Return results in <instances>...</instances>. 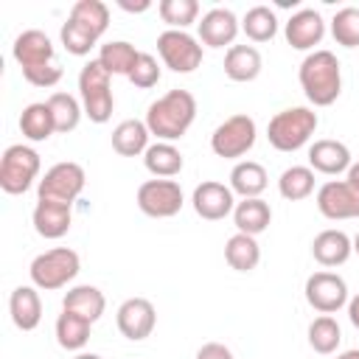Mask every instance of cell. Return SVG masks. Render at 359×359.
<instances>
[{
	"label": "cell",
	"mask_w": 359,
	"mask_h": 359,
	"mask_svg": "<svg viewBox=\"0 0 359 359\" xmlns=\"http://www.w3.org/2000/svg\"><path fill=\"white\" fill-rule=\"evenodd\" d=\"M196 118V98L188 90H168L146 109V126L157 140H180Z\"/></svg>",
	"instance_id": "6da1fadb"
},
{
	"label": "cell",
	"mask_w": 359,
	"mask_h": 359,
	"mask_svg": "<svg viewBox=\"0 0 359 359\" xmlns=\"http://www.w3.org/2000/svg\"><path fill=\"white\" fill-rule=\"evenodd\" d=\"M297 79L314 107H331L342 93V67L331 50H311L300 62Z\"/></svg>",
	"instance_id": "7a4b0ae2"
},
{
	"label": "cell",
	"mask_w": 359,
	"mask_h": 359,
	"mask_svg": "<svg viewBox=\"0 0 359 359\" xmlns=\"http://www.w3.org/2000/svg\"><path fill=\"white\" fill-rule=\"evenodd\" d=\"M317 123H320V118H317L314 109H309V107H286V109H280V112H275L269 118L266 140L278 151H297L311 140Z\"/></svg>",
	"instance_id": "3957f363"
},
{
	"label": "cell",
	"mask_w": 359,
	"mask_h": 359,
	"mask_svg": "<svg viewBox=\"0 0 359 359\" xmlns=\"http://www.w3.org/2000/svg\"><path fill=\"white\" fill-rule=\"evenodd\" d=\"M109 70L98 62L90 59L81 73H79V95H81V109L93 123H107L115 109V95L109 84Z\"/></svg>",
	"instance_id": "277c9868"
},
{
	"label": "cell",
	"mask_w": 359,
	"mask_h": 359,
	"mask_svg": "<svg viewBox=\"0 0 359 359\" xmlns=\"http://www.w3.org/2000/svg\"><path fill=\"white\" fill-rule=\"evenodd\" d=\"M81 269V258L76 250L70 247H53L48 252H39L31 266H28V275H31V283L42 292H56L62 286H67Z\"/></svg>",
	"instance_id": "5b68a950"
},
{
	"label": "cell",
	"mask_w": 359,
	"mask_h": 359,
	"mask_svg": "<svg viewBox=\"0 0 359 359\" xmlns=\"http://www.w3.org/2000/svg\"><path fill=\"white\" fill-rule=\"evenodd\" d=\"M39 168H42V160H39L36 149H31L25 143H14L0 157V188L11 196L25 194L34 185V180L39 177Z\"/></svg>",
	"instance_id": "8992f818"
},
{
	"label": "cell",
	"mask_w": 359,
	"mask_h": 359,
	"mask_svg": "<svg viewBox=\"0 0 359 359\" xmlns=\"http://www.w3.org/2000/svg\"><path fill=\"white\" fill-rule=\"evenodd\" d=\"M84 168L79 163H56L45 171V177L36 185V199L39 202H59V205H70L81 196L84 191Z\"/></svg>",
	"instance_id": "52a82bcc"
},
{
	"label": "cell",
	"mask_w": 359,
	"mask_h": 359,
	"mask_svg": "<svg viewBox=\"0 0 359 359\" xmlns=\"http://www.w3.org/2000/svg\"><path fill=\"white\" fill-rule=\"evenodd\" d=\"M255 137H258V129H255V121L250 115H230L227 121H222L213 129L210 149L216 157L238 160L255 146Z\"/></svg>",
	"instance_id": "ba28073f"
},
{
	"label": "cell",
	"mask_w": 359,
	"mask_h": 359,
	"mask_svg": "<svg viewBox=\"0 0 359 359\" xmlns=\"http://www.w3.org/2000/svg\"><path fill=\"white\" fill-rule=\"evenodd\" d=\"M157 53H160L163 65L174 73H194L202 65V45L188 31L165 28L157 36Z\"/></svg>",
	"instance_id": "9c48e42d"
},
{
	"label": "cell",
	"mask_w": 359,
	"mask_h": 359,
	"mask_svg": "<svg viewBox=\"0 0 359 359\" xmlns=\"http://www.w3.org/2000/svg\"><path fill=\"white\" fill-rule=\"evenodd\" d=\"M182 188L177 180H146L137 188V208L151 219H171L182 210Z\"/></svg>",
	"instance_id": "30bf717a"
},
{
	"label": "cell",
	"mask_w": 359,
	"mask_h": 359,
	"mask_svg": "<svg viewBox=\"0 0 359 359\" xmlns=\"http://www.w3.org/2000/svg\"><path fill=\"white\" fill-rule=\"evenodd\" d=\"M306 303L320 314H334L348 306V283L337 272H314L306 278Z\"/></svg>",
	"instance_id": "8fae6325"
},
{
	"label": "cell",
	"mask_w": 359,
	"mask_h": 359,
	"mask_svg": "<svg viewBox=\"0 0 359 359\" xmlns=\"http://www.w3.org/2000/svg\"><path fill=\"white\" fill-rule=\"evenodd\" d=\"M317 210L331 222L359 219V191L345 180H328L317 191Z\"/></svg>",
	"instance_id": "7c38bea8"
},
{
	"label": "cell",
	"mask_w": 359,
	"mask_h": 359,
	"mask_svg": "<svg viewBox=\"0 0 359 359\" xmlns=\"http://www.w3.org/2000/svg\"><path fill=\"white\" fill-rule=\"evenodd\" d=\"M115 323H118V331L126 339L140 342V339L151 337V331L157 325V311H154L151 300H146V297H129V300H123L118 306Z\"/></svg>",
	"instance_id": "4fadbf2b"
},
{
	"label": "cell",
	"mask_w": 359,
	"mask_h": 359,
	"mask_svg": "<svg viewBox=\"0 0 359 359\" xmlns=\"http://www.w3.org/2000/svg\"><path fill=\"white\" fill-rule=\"evenodd\" d=\"M191 205H194L196 216H202L208 222H219V219H224V216H230L236 210V194L224 182L205 180V182H199L194 188Z\"/></svg>",
	"instance_id": "5bb4252c"
},
{
	"label": "cell",
	"mask_w": 359,
	"mask_h": 359,
	"mask_svg": "<svg viewBox=\"0 0 359 359\" xmlns=\"http://www.w3.org/2000/svg\"><path fill=\"white\" fill-rule=\"evenodd\" d=\"M283 36L294 50H311L325 36V20L317 8H300L286 20Z\"/></svg>",
	"instance_id": "9a60e30c"
},
{
	"label": "cell",
	"mask_w": 359,
	"mask_h": 359,
	"mask_svg": "<svg viewBox=\"0 0 359 359\" xmlns=\"http://www.w3.org/2000/svg\"><path fill=\"white\" fill-rule=\"evenodd\" d=\"M199 25V42L208 48H233L236 36H238V17L230 8H210L208 14H202Z\"/></svg>",
	"instance_id": "2e32d148"
},
{
	"label": "cell",
	"mask_w": 359,
	"mask_h": 359,
	"mask_svg": "<svg viewBox=\"0 0 359 359\" xmlns=\"http://www.w3.org/2000/svg\"><path fill=\"white\" fill-rule=\"evenodd\" d=\"M11 56L14 62L28 70V67H39V65H48V62H56V50H53V42L45 31L39 28H28L22 31L14 45H11Z\"/></svg>",
	"instance_id": "e0dca14e"
},
{
	"label": "cell",
	"mask_w": 359,
	"mask_h": 359,
	"mask_svg": "<svg viewBox=\"0 0 359 359\" xmlns=\"http://www.w3.org/2000/svg\"><path fill=\"white\" fill-rule=\"evenodd\" d=\"M309 168L311 171H320V174H328V177H337V174H348L351 168V149L339 140H331V137H323V140H314L309 146Z\"/></svg>",
	"instance_id": "ac0fdd59"
},
{
	"label": "cell",
	"mask_w": 359,
	"mask_h": 359,
	"mask_svg": "<svg viewBox=\"0 0 359 359\" xmlns=\"http://www.w3.org/2000/svg\"><path fill=\"white\" fill-rule=\"evenodd\" d=\"M351 252H353V241L348 238V233L334 230V227L317 233L314 241H311V255H314V261H317L320 266H328V269H331V266H342V264L351 258Z\"/></svg>",
	"instance_id": "d6986e66"
},
{
	"label": "cell",
	"mask_w": 359,
	"mask_h": 359,
	"mask_svg": "<svg viewBox=\"0 0 359 359\" xmlns=\"http://www.w3.org/2000/svg\"><path fill=\"white\" fill-rule=\"evenodd\" d=\"M31 222H34V230L42 238H62V236H67V230L73 224V213H70V205L39 202L36 199V208L31 213Z\"/></svg>",
	"instance_id": "ffe728a7"
},
{
	"label": "cell",
	"mask_w": 359,
	"mask_h": 359,
	"mask_svg": "<svg viewBox=\"0 0 359 359\" xmlns=\"http://www.w3.org/2000/svg\"><path fill=\"white\" fill-rule=\"evenodd\" d=\"M8 314L20 331H34L42 320V300L36 286H17L8 297Z\"/></svg>",
	"instance_id": "44dd1931"
},
{
	"label": "cell",
	"mask_w": 359,
	"mask_h": 359,
	"mask_svg": "<svg viewBox=\"0 0 359 359\" xmlns=\"http://www.w3.org/2000/svg\"><path fill=\"white\" fill-rule=\"evenodd\" d=\"M261 67H264V59L252 45H233L224 53V76L230 81H238V84L255 81L261 76Z\"/></svg>",
	"instance_id": "7402d4cb"
},
{
	"label": "cell",
	"mask_w": 359,
	"mask_h": 359,
	"mask_svg": "<svg viewBox=\"0 0 359 359\" xmlns=\"http://www.w3.org/2000/svg\"><path fill=\"white\" fill-rule=\"evenodd\" d=\"M149 126L146 121H137V118H126L121 121L115 129H112V149L121 154V157H137V154H146V149L151 146L149 143Z\"/></svg>",
	"instance_id": "603a6c76"
},
{
	"label": "cell",
	"mask_w": 359,
	"mask_h": 359,
	"mask_svg": "<svg viewBox=\"0 0 359 359\" xmlns=\"http://www.w3.org/2000/svg\"><path fill=\"white\" fill-rule=\"evenodd\" d=\"M62 309L73 311V314H79V317H84L90 323H95L104 314V309H107V297H104V292L98 286L81 283V286L67 289V294L62 297Z\"/></svg>",
	"instance_id": "cb8c5ba5"
},
{
	"label": "cell",
	"mask_w": 359,
	"mask_h": 359,
	"mask_svg": "<svg viewBox=\"0 0 359 359\" xmlns=\"http://www.w3.org/2000/svg\"><path fill=\"white\" fill-rule=\"evenodd\" d=\"M143 165L149 174H154L157 180H171L182 171L185 160H182V151L174 146V143H165V140H157L146 149L143 154Z\"/></svg>",
	"instance_id": "d4e9b609"
},
{
	"label": "cell",
	"mask_w": 359,
	"mask_h": 359,
	"mask_svg": "<svg viewBox=\"0 0 359 359\" xmlns=\"http://www.w3.org/2000/svg\"><path fill=\"white\" fill-rule=\"evenodd\" d=\"M266 168L255 160H241L233 165L230 171V191L238 194L241 199H252V196H261L266 191Z\"/></svg>",
	"instance_id": "484cf974"
},
{
	"label": "cell",
	"mask_w": 359,
	"mask_h": 359,
	"mask_svg": "<svg viewBox=\"0 0 359 359\" xmlns=\"http://www.w3.org/2000/svg\"><path fill=\"white\" fill-rule=\"evenodd\" d=\"M233 222H236V230H238V233L258 236V233H264V230L269 227V222H272V208H269V202H264L261 196L241 199V202H236Z\"/></svg>",
	"instance_id": "4316f807"
},
{
	"label": "cell",
	"mask_w": 359,
	"mask_h": 359,
	"mask_svg": "<svg viewBox=\"0 0 359 359\" xmlns=\"http://www.w3.org/2000/svg\"><path fill=\"white\" fill-rule=\"evenodd\" d=\"M20 132H22V137L31 140V143H42V140H48V137L56 132V123H53V115H50L48 101L28 104V107L20 112Z\"/></svg>",
	"instance_id": "83f0119b"
},
{
	"label": "cell",
	"mask_w": 359,
	"mask_h": 359,
	"mask_svg": "<svg viewBox=\"0 0 359 359\" xmlns=\"http://www.w3.org/2000/svg\"><path fill=\"white\" fill-rule=\"evenodd\" d=\"M224 261L236 272H252L261 261V247H258L255 236H247V233L230 236L224 244Z\"/></svg>",
	"instance_id": "f1b7e54d"
},
{
	"label": "cell",
	"mask_w": 359,
	"mask_h": 359,
	"mask_svg": "<svg viewBox=\"0 0 359 359\" xmlns=\"http://www.w3.org/2000/svg\"><path fill=\"white\" fill-rule=\"evenodd\" d=\"M90 331H93V323L73 311L62 309V314L56 317V342L65 351H81L90 342Z\"/></svg>",
	"instance_id": "f546056e"
},
{
	"label": "cell",
	"mask_w": 359,
	"mask_h": 359,
	"mask_svg": "<svg viewBox=\"0 0 359 359\" xmlns=\"http://www.w3.org/2000/svg\"><path fill=\"white\" fill-rule=\"evenodd\" d=\"M137 56H140V50H137L135 45H129L126 39L107 42V45H101V50H98V62L109 70V76H126V79H129V73H132Z\"/></svg>",
	"instance_id": "4dcf8cb0"
},
{
	"label": "cell",
	"mask_w": 359,
	"mask_h": 359,
	"mask_svg": "<svg viewBox=\"0 0 359 359\" xmlns=\"http://www.w3.org/2000/svg\"><path fill=\"white\" fill-rule=\"evenodd\" d=\"M67 20L79 22L81 28H87L90 34H95V36L101 39L104 31L109 28V8H107V3H101V0H79V3H73Z\"/></svg>",
	"instance_id": "1f68e13d"
},
{
	"label": "cell",
	"mask_w": 359,
	"mask_h": 359,
	"mask_svg": "<svg viewBox=\"0 0 359 359\" xmlns=\"http://www.w3.org/2000/svg\"><path fill=\"white\" fill-rule=\"evenodd\" d=\"M278 191L289 202L309 199L314 194V171L309 165H292V168H286L280 174V180H278Z\"/></svg>",
	"instance_id": "d6a6232c"
},
{
	"label": "cell",
	"mask_w": 359,
	"mask_h": 359,
	"mask_svg": "<svg viewBox=\"0 0 359 359\" xmlns=\"http://www.w3.org/2000/svg\"><path fill=\"white\" fill-rule=\"evenodd\" d=\"M339 342H342V328H339V323L331 314H320V317L311 320V325H309V345L317 353L328 356V353H334L339 348Z\"/></svg>",
	"instance_id": "836d02e7"
},
{
	"label": "cell",
	"mask_w": 359,
	"mask_h": 359,
	"mask_svg": "<svg viewBox=\"0 0 359 359\" xmlns=\"http://www.w3.org/2000/svg\"><path fill=\"white\" fill-rule=\"evenodd\" d=\"M241 31L252 42H269L278 34V17L269 6H252L241 20Z\"/></svg>",
	"instance_id": "e575fe53"
},
{
	"label": "cell",
	"mask_w": 359,
	"mask_h": 359,
	"mask_svg": "<svg viewBox=\"0 0 359 359\" xmlns=\"http://www.w3.org/2000/svg\"><path fill=\"white\" fill-rule=\"evenodd\" d=\"M48 107H50V115H53L56 132H62V135L73 132V129L79 126L81 115H84L81 104H79L70 93H53V95L48 98Z\"/></svg>",
	"instance_id": "d590c367"
},
{
	"label": "cell",
	"mask_w": 359,
	"mask_h": 359,
	"mask_svg": "<svg viewBox=\"0 0 359 359\" xmlns=\"http://www.w3.org/2000/svg\"><path fill=\"white\" fill-rule=\"evenodd\" d=\"M157 14H160V20H163L171 31H185L188 25L196 22V17H199V3H196V0H160Z\"/></svg>",
	"instance_id": "8d00e7d4"
},
{
	"label": "cell",
	"mask_w": 359,
	"mask_h": 359,
	"mask_svg": "<svg viewBox=\"0 0 359 359\" xmlns=\"http://www.w3.org/2000/svg\"><path fill=\"white\" fill-rule=\"evenodd\" d=\"M331 36L342 48H359V8L345 6L331 20Z\"/></svg>",
	"instance_id": "74e56055"
},
{
	"label": "cell",
	"mask_w": 359,
	"mask_h": 359,
	"mask_svg": "<svg viewBox=\"0 0 359 359\" xmlns=\"http://www.w3.org/2000/svg\"><path fill=\"white\" fill-rule=\"evenodd\" d=\"M59 36H62L65 50H67V53H73V56H87V53L98 45V36H95V34H90L87 28H81V25H79V22H73V20H67V22L62 25Z\"/></svg>",
	"instance_id": "f35d334b"
},
{
	"label": "cell",
	"mask_w": 359,
	"mask_h": 359,
	"mask_svg": "<svg viewBox=\"0 0 359 359\" xmlns=\"http://www.w3.org/2000/svg\"><path fill=\"white\" fill-rule=\"evenodd\" d=\"M160 76H163V70H160L157 59H154L151 53H143V50H140V56H137V62H135V67H132V73H129V81H132L137 90H149V87H154V84L160 81Z\"/></svg>",
	"instance_id": "ab89813d"
},
{
	"label": "cell",
	"mask_w": 359,
	"mask_h": 359,
	"mask_svg": "<svg viewBox=\"0 0 359 359\" xmlns=\"http://www.w3.org/2000/svg\"><path fill=\"white\" fill-rule=\"evenodd\" d=\"M22 76H25V81L34 84V87H53V84H59V79H62V65H59V62H48V65L22 70Z\"/></svg>",
	"instance_id": "60d3db41"
},
{
	"label": "cell",
	"mask_w": 359,
	"mask_h": 359,
	"mask_svg": "<svg viewBox=\"0 0 359 359\" xmlns=\"http://www.w3.org/2000/svg\"><path fill=\"white\" fill-rule=\"evenodd\" d=\"M196 359H236L233 351L222 342H205L199 351H196Z\"/></svg>",
	"instance_id": "b9f144b4"
},
{
	"label": "cell",
	"mask_w": 359,
	"mask_h": 359,
	"mask_svg": "<svg viewBox=\"0 0 359 359\" xmlns=\"http://www.w3.org/2000/svg\"><path fill=\"white\" fill-rule=\"evenodd\" d=\"M348 320H351L353 328H359V292L348 300Z\"/></svg>",
	"instance_id": "7bdbcfd3"
},
{
	"label": "cell",
	"mask_w": 359,
	"mask_h": 359,
	"mask_svg": "<svg viewBox=\"0 0 359 359\" xmlns=\"http://www.w3.org/2000/svg\"><path fill=\"white\" fill-rule=\"evenodd\" d=\"M345 182H348L351 188H356V191H359V163H351V168H348V177H345Z\"/></svg>",
	"instance_id": "ee69618b"
},
{
	"label": "cell",
	"mask_w": 359,
	"mask_h": 359,
	"mask_svg": "<svg viewBox=\"0 0 359 359\" xmlns=\"http://www.w3.org/2000/svg\"><path fill=\"white\" fill-rule=\"evenodd\" d=\"M118 6H121L123 11H146L151 3H149V0H140V3H126V0H121Z\"/></svg>",
	"instance_id": "f6af8a7d"
},
{
	"label": "cell",
	"mask_w": 359,
	"mask_h": 359,
	"mask_svg": "<svg viewBox=\"0 0 359 359\" xmlns=\"http://www.w3.org/2000/svg\"><path fill=\"white\" fill-rule=\"evenodd\" d=\"M337 359H359V348H351V351H342Z\"/></svg>",
	"instance_id": "bcb514c9"
},
{
	"label": "cell",
	"mask_w": 359,
	"mask_h": 359,
	"mask_svg": "<svg viewBox=\"0 0 359 359\" xmlns=\"http://www.w3.org/2000/svg\"><path fill=\"white\" fill-rule=\"evenodd\" d=\"M73 359H104V356H98V353H76Z\"/></svg>",
	"instance_id": "7dc6e473"
},
{
	"label": "cell",
	"mask_w": 359,
	"mask_h": 359,
	"mask_svg": "<svg viewBox=\"0 0 359 359\" xmlns=\"http://www.w3.org/2000/svg\"><path fill=\"white\" fill-rule=\"evenodd\" d=\"M353 252H356V255H359V233H356V236H353Z\"/></svg>",
	"instance_id": "c3c4849f"
}]
</instances>
